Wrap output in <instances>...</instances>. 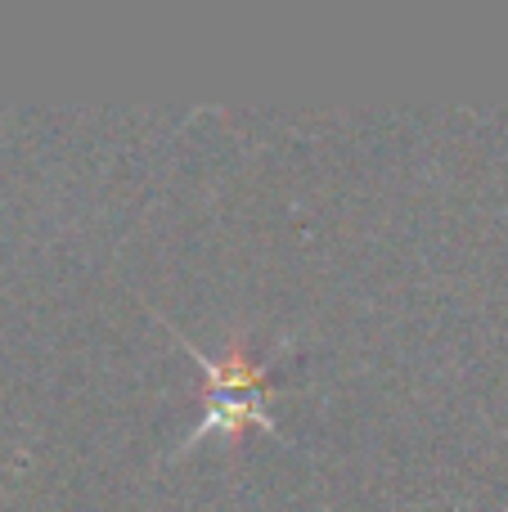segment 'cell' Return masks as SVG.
I'll use <instances>...</instances> for the list:
<instances>
[{"instance_id": "cell-1", "label": "cell", "mask_w": 508, "mask_h": 512, "mask_svg": "<svg viewBox=\"0 0 508 512\" xmlns=\"http://www.w3.org/2000/svg\"><path fill=\"white\" fill-rule=\"evenodd\" d=\"M162 324H167V333L185 346L189 360L203 369V418H198L194 432L171 450V459H180V454L194 450V445L207 441V436H221V441L230 445V454H239L243 436H248L252 427L284 441L275 414H270V400H275V391H270V382H266L270 378V360H257V355H252L248 328L239 324L230 333V342H225L221 355H207V351H198L194 337L180 333V324H171V319H162Z\"/></svg>"}]
</instances>
